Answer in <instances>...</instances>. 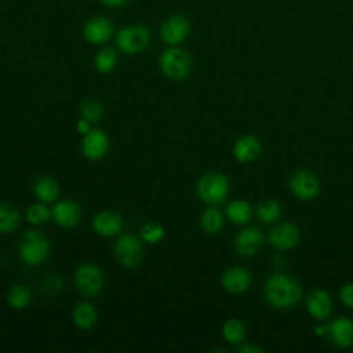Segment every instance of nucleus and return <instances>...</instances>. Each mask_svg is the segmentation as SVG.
<instances>
[{
	"label": "nucleus",
	"mask_w": 353,
	"mask_h": 353,
	"mask_svg": "<svg viewBox=\"0 0 353 353\" xmlns=\"http://www.w3.org/2000/svg\"><path fill=\"white\" fill-rule=\"evenodd\" d=\"M268 303L276 309H290L302 299V287L291 276L284 273L272 274L263 288Z\"/></svg>",
	"instance_id": "obj_1"
},
{
	"label": "nucleus",
	"mask_w": 353,
	"mask_h": 353,
	"mask_svg": "<svg viewBox=\"0 0 353 353\" xmlns=\"http://www.w3.org/2000/svg\"><path fill=\"white\" fill-rule=\"evenodd\" d=\"M18 250L22 262L29 268H34L41 265L48 258L51 243L46 234L32 229L23 233L19 240Z\"/></svg>",
	"instance_id": "obj_2"
},
{
	"label": "nucleus",
	"mask_w": 353,
	"mask_h": 353,
	"mask_svg": "<svg viewBox=\"0 0 353 353\" xmlns=\"http://www.w3.org/2000/svg\"><path fill=\"white\" fill-rule=\"evenodd\" d=\"M161 72L171 80H185L192 73V58L188 51L178 46H170L159 57Z\"/></svg>",
	"instance_id": "obj_3"
},
{
	"label": "nucleus",
	"mask_w": 353,
	"mask_h": 353,
	"mask_svg": "<svg viewBox=\"0 0 353 353\" xmlns=\"http://www.w3.org/2000/svg\"><path fill=\"white\" fill-rule=\"evenodd\" d=\"M230 190L229 179L225 174L211 171L201 175L196 183L197 196L210 205H216L225 201Z\"/></svg>",
	"instance_id": "obj_4"
},
{
	"label": "nucleus",
	"mask_w": 353,
	"mask_h": 353,
	"mask_svg": "<svg viewBox=\"0 0 353 353\" xmlns=\"http://www.w3.org/2000/svg\"><path fill=\"white\" fill-rule=\"evenodd\" d=\"M116 46L117 48L128 55L139 54L150 43V32L145 25L134 23L123 26L116 33Z\"/></svg>",
	"instance_id": "obj_5"
},
{
	"label": "nucleus",
	"mask_w": 353,
	"mask_h": 353,
	"mask_svg": "<svg viewBox=\"0 0 353 353\" xmlns=\"http://www.w3.org/2000/svg\"><path fill=\"white\" fill-rule=\"evenodd\" d=\"M113 252L121 266L127 269H134L139 266L143 258L142 240L132 233H124L113 244Z\"/></svg>",
	"instance_id": "obj_6"
},
{
	"label": "nucleus",
	"mask_w": 353,
	"mask_h": 353,
	"mask_svg": "<svg viewBox=\"0 0 353 353\" xmlns=\"http://www.w3.org/2000/svg\"><path fill=\"white\" fill-rule=\"evenodd\" d=\"M74 284L80 294L85 296L98 295L105 284V276L101 268L91 262H84L74 272Z\"/></svg>",
	"instance_id": "obj_7"
},
{
	"label": "nucleus",
	"mask_w": 353,
	"mask_h": 353,
	"mask_svg": "<svg viewBox=\"0 0 353 353\" xmlns=\"http://www.w3.org/2000/svg\"><path fill=\"white\" fill-rule=\"evenodd\" d=\"M160 37L168 46H179L190 34V22L183 14H172L160 25Z\"/></svg>",
	"instance_id": "obj_8"
},
{
	"label": "nucleus",
	"mask_w": 353,
	"mask_h": 353,
	"mask_svg": "<svg viewBox=\"0 0 353 353\" xmlns=\"http://www.w3.org/2000/svg\"><path fill=\"white\" fill-rule=\"evenodd\" d=\"M290 189L296 199L310 201L320 192V181L313 171L302 168L290 176Z\"/></svg>",
	"instance_id": "obj_9"
},
{
	"label": "nucleus",
	"mask_w": 353,
	"mask_h": 353,
	"mask_svg": "<svg viewBox=\"0 0 353 353\" xmlns=\"http://www.w3.org/2000/svg\"><path fill=\"white\" fill-rule=\"evenodd\" d=\"M301 239L299 228L294 222L277 223L268 234L269 244L279 251H288L298 245Z\"/></svg>",
	"instance_id": "obj_10"
},
{
	"label": "nucleus",
	"mask_w": 353,
	"mask_h": 353,
	"mask_svg": "<svg viewBox=\"0 0 353 353\" xmlns=\"http://www.w3.org/2000/svg\"><path fill=\"white\" fill-rule=\"evenodd\" d=\"M263 243V234L261 229L256 226H248L241 229L234 240H233V248L237 255L244 258H251L258 254Z\"/></svg>",
	"instance_id": "obj_11"
},
{
	"label": "nucleus",
	"mask_w": 353,
	"mask_h": 353,
	"mask_svg": "<svg viewBox=\"0 0 353 353\" xmlns=\"http://www.w3.org/2000/svg\"><path fill=\"white\" fill-rule=\"evenodd\" d=\"M113 34H114V28L112 21L102 15L90 18L83 28L84 40L95 46L108 43L113 37Z\"/></svg>",
	"instance_id": "obj_12"
},
{
	"label": "nucleus",
	"mask_w": 353,
	"mask_h": 353,
	"mask_svg": "<svg viewBox=\"0 0 353 353\" xmlns=\"http://www.w3.org/2000/svg\"><path fill=\"white\" fill-rule=\"evenodd\" d=\"M109 150V137L99 128H91L81 141V153L85 159L97 161L106 156Z\"/></svg>",
	"instance_id": "obj_13"
},
{
	"label": "nucleus",
	"mask_w": 353,
	"mask_h": 353,
	"mask_svg": "<svg viewBox=\"0 0 353 353\" xmlns=\"http://www.w3.org/2000/svg\"><path fill=\"white\" fill-rule=\"evenodd\" d=\"M328 338L339 349L353 346V320L350 317H338L328 323Z\"/></svg>",
	"instance_id": "obj_14"
},
{
	"label": "nucleus",
	"mask_w": 353,
	"mask_h": 353,
	"mask_svg": "<svg viewBox=\"0 0 353 353\" xmlns=\"http://www.w3.org/2000/svg\"><path fill=\"white\" fill-rule=\"evenodd\" d=\"M221 284L222 287L234 295L245 292L251 285V274L247 269L240 266L228 268L221 274Z\"/></svg>",
	"instance_id": "obj_15"
},
{
	"label": "nucleus",
	"mask_w": 353,
	"mask_h": 353,
	"mask_svg": "<svg viewBox=\"0 0 353 353\" xmlns=\"http://www.w3.org/2000/svg\"><path fill=\"white\" fill-rule=\"evenodd\" d=\"M92 229L102 237H113L123 229V218L116 211H99L92 219Z\"/></svg>",
	"instance_id": "obj_16"
},
{
	"label": "nucleus",
	"mask_w": 353,
	"mask_h": 353,
	"mask_svg": "<svg viewBox=\"0 0 353 353\" xmlns=\"http://www.w3.org/2000/svg\"><path fill=\"white\" fill-rule=\"evenodd\" d=\"M306 310L316 320H327L332 312V301L323 288L312 290L306 296Z\"/></svg>",
	"instance_id": "obj_17"
},
{
	"label": "nucleus",
	"mask_w": 353,
	"mask_h": 353,
	"mask_svg": "<svg viewBox=\"0 0 353 353\" xmlns=\"http://www.w3.org/2000/svg\"><path fill=\"white\" fill-rule=\"evenodd\" d=\"M52 219L61 228H74L81 216L80 207L73 200H61L52 207Z\"/></svg>",
	"instance_id": "obj_18"
},
{
	"label": "nucleus",
	"mask_w": 353,
	"mask_h": 353,
	"mask_svg": "<svg viewBox=\"0 0 353 353\" xmlns=\"http://www.w3.org/2000/svg\"><path fill=\"white\" fill-rule=\"evenodd\" d=\"M261 152V141L250 134L240 137L233 145V156L239 163H251L259 157Z\"/></svg>",
	"instance_id": "obj_19"
},
{
	"label": "nucleus",
	"mask_w": 353,
	"mask_h": 353,
	"mask_svg": "<svg viewBox=\"0 0 353 353\" xmlns=\"http://www.w3.org/2000/svg\"><path fill=\"white\" fill-rule=\"evenodd\" d=\"M33 193L39 201L46 203V204L52 203L57 200V197L59 194L58 182L50 175L40 176L33 183Z\"/></svg>",
	"instance_id": "obj_20"
},
{
	"label": "nucleus",
	"mask_w": 353,
	"mask_h": 353,
	"mask_svg": "<svg viewBox=\"0 0 353 353\" xmlns=\"http://www.w3.org/2000/svg\"><path fill=\"white\" fill-rule=\"evenodd\" d=\"M72 319L76 327L80 330H90L94 327L98 319L97 309L90 302H79L72 312Z\"/></svg>",
	"instance_id": "obj_21"
},
{
	"label": "nucleus",
	"mask_w": 353,
	"mask_h": 353,
	"mask_svg": "<svg viewBox=\"0 0 353 353\" xmlns=\"http://www.w3.org/2000/svg\"><path fill=\"white\" fill-rule=\"evenodd\" d=\"M226 218L236 225H247L254 215L251 204L245 200H232L225 208Z\"/></svg>",
	"instance_id": "obj_22"
},
{
	"label": "nucleus",
	"mask_w": 353,
	"mask_h": 353,
	"mask_svg": "<svg viewBox=\"0 0 353 353\" xmlns=\"http://www.w3.org/2000/svg\"><path fill=\"white\" fill-rule=\"evenodd\" d=\"M117 62H119V57L116 50L112 47H102L94 58V68L98 73L108 74L114 70V68L117 66Z\"/></svg>",
	"instance_id": "obj_23"
},
{
	"label": "nucleus",
	"mask_w": 353,
	"mask_h": 353,
	"mask_svg": "<svg viewBox=\"0 0 353 353\" xmlns=\"http://www.w3.org/2000/svg\"><path fill=\"white\" fill-rule=\"evenodd\" d=\"M200 226L208 234H216L223 228V215L215 207H208L200 216Z\"/></svg>",
	"instance_id": "obj_24"
},
{
	"label": "nucleus",
	"mask_w": 353,
	"mask_h": 353,
	"mask_svg": "<svg viewBox=\"0 0 353 353\" xmlns=\"http://www.w3.org/2000/svg\"><path fill=\"white\" fill-rule=\"evenodd\" d=\"M21 222L19 211L8 203H0V233H11Z\"/></svg>",
	"instance_id": "obj_25"
},
{
	"label": "nucleus",
	"mask_w": 353,
	"mask_h": 353,
	"mask_svg": "<svg viewBox=\"0 0 353 353\" xmlns=\"http://www.w3.org/2000/svg\"><path fill=\"white\" fill-rule=\"evenodd\" d=\"M32 301L30 290L23 284H14L7 292V303L17 310L25 309Z\"/></svg>",
	"instance_id": "obj_26"
},
{
	"label": "nucleus",
	"mask_w": 353,
	"mask_h": 353,
	"mask_svg": "<svg viewBox=\"0 0 353 353\" xmlns=\"http://www.w3.org/2000/svg\"><path fill=\"white\" fill-rule=\"evenodd\" d=\"M245 325L239 319H228L222 324V336L232 345H239L245 339Z\"/></svg>",
	"instance_id": "obj_27"
},
{
	"label": "nucleus",
	"mask_w": 353,
	"mask_h": 353,
	"mask_svg": "<svg viewBox=\"0 0 353 353\" xmlns=\"http://www.w3.org/2000/svg\"><path fill=\"white\" fill-rule=\"evenodd\" d=\"M281 215V205L276 199H265L256 207V216L263 223H274Z\"/></svg>",
	"instance_id": "obj_28"
},
{
	"label": "nucleus",
	"mask_w": 353,
	"mask_h": 353,
	"mask_svg": "<svg viewBox=\"0 0 353 353\" xmlns=\"http://www.w3.org/2000/svg\"><path fill=\"white\" fill-rule=\"evenodd\" d=\"M80 114L91 123H98L103 116V105L98 98H84L80 103Z\"/></svg>",
	"instance_id": "obj_29"
},
{
	"label": "nucleus",
	"mask_w": 353,
	"mask_h": 353,
	"mask_svg": "<svg viewBox=\"0 0 353 353\" xmlns=\"http://www.w3.org/2000/svg\"><path fill=\"white\" fill-rule=\"evenodd\" d=\"M165 236V229L157 222H146L139 230V237L146 244H157Z\"/></svg>",
	"instance_id": "obj_30"
},
{
	"label": "nucleus",
	"mask_w": 353,
	"mask_h": 353,
	"mask_svg": "<svg viewBox=\"0 0 353 353\" xmlns=\"http://www.w3.org/2000/svg\"><path fill=\"white\" fill-rule=\"evenodd\" d=\"M52 216V211L46 205V203H33L26 210V218L32 225H43Z\"/></svg>",
	"instance_id": "obj_31"
},
{
	"label": "nucleus",
	"mask_w": 353,
	"mask_h": 353,
	"mask_svg": "<svg viewBox=\"0 0 353 353\" xmlns=\"http://www.w3.org/2000/svg\"><path fill=\"white\" fill-rule=\"evenodd\" d=\"M62 288V280L57 274H47L43 280V290L47 294H55Z\"/></svg>",
	"instance_id": "obj_32"
},
{
	"label": "nucleus",
	"mask_w": 353,
	"mask_h": 353,
	"mask_svg": "<svg viewBox=\"0 0 353 353\" xmlns=\"http://www.w3.org/2000/svg\"><path fill=\"white\" fill-rule=\"evenodd\" d=\"M339 299L345 306L353 309V283H346L342 285L339 291Z\"/></svg>",
	"instance_id": "obj_33"
},
{
	"label": "nucleus",
	"mask_w": 353,
	"mask_h": 353,
	"mask_svg": "<svg viewBox=\"0 0 353 353\" xmlns=\"http://www.w3.org/2000/svg\"><path fill=\"white\" fill-rule=\"evenodd\" d=\"M91 128H92V127H91V121H88V120H85V119H83V117L77 120L76 130H77V132H80L81 135H85Z\"/></svg>",
	"instance_id": "obj_34"
},
{
	"label": "nucleus",
	"mask_w": 353,
	"mask_h": 353,
	"mask_svg": "<svg viewBox=\"0 0 353 353\" xmlns=\"http://www.w3.org/2000/svg\"><path fill=\"white\" fill-rule=\"evenodd\" d=\"M105 7L108 8H120L123 7L128 0H99Z\"/></svg>",
	"instance_id": "obj_35"
},
{
	"label": "nucleus",
	"mask_w": 353,
	"mask_h": 353,
	"mask_svg": "<svg viewBox=\"0 0 353 353\" xmlns=\"http://www.w3.org/2000/svg\"><path fill=\"white\" fill-rule=\"evenodd\" d=\"M239 352L240 353H262V349L255 346V345H251V343H245L243 346L239 347Z\"/></svg>",
	"instance_id": "obj_36"
},
{
	"label": "nucleus",
	"mask_w": 353,
	"mask_h": 353,
	"mask_svg": "<svg viewBox=\"0 0 353 353\" xmlns=\"http://www.w3.org/2000/svg\"><path fill=\"white\" fill-rule=\"evenodd\" d=\"M314 334L317 336H328V324L327 325H324V324L316 325L314 327Z\"/></svg>",
	"instance_id": "obj_37"
}]
</instances>
